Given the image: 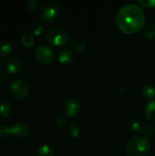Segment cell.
Segmentation results:
<instances>
[{
	"instance_id": "1",
	"label": "cell",
	"mask_w": 155,
	"mask_h": 156,
	"mask_svg": "<svg viewBox=\"0 0 155 156\" xmlns=\"http://www.w3.org/2000/svg\"><path fill=\"white\" fill-rule=\"evenodd\" d=\"M146 20L145 12L141 5L127 4L122 6L116 14L115 23L117 27L123 33L135 34L144 27Z\"/></svg>"
},
{
	"instance_id": "2",
	"label": "cell",
	"mask_w": 155,
	"mask_h": 156,
	"mask_svg": "<svg viewBox=\"0 0 155 156\" xmlns=\"http://www.w3.org/2000/svg\"><path fill=\"white\" fill-rule=\"evenodd\" d=\"M151 148V142L144 135L134 136L124 144V152L128 156H147Z\"/></svg>"
},
{
	"instance_id": "3",
	"label": "cell",
	"mask_w": 155,
	"mask_h": 156,
	"mask_svg": "<svg viewBox=\"0 0 155 156\" xmlns=\"http://www.w3.org/2000/svg\"><path fill=\"white\" fill-rule=\"evenodd\" d=\"M69 38V32L61 27H52L46 32L47 41L57 47H63L67 45Z\"/></svg>"
},
{
	"instance_id": "4",
	"label": "cell",
	"mask_w": 155,
	"mask_h": 156,
	"mask_svg": "<svg viewBox=\"0 0 155 156\" xmlns=\"http://www.w3.org/2000/svg\"><path fill=\"white\" fill-rule=\"evenodd\" d=\"M29 83L27 80L21 78L14 80L9 86V94L14 100L16 101L26 99L29 94Z\"/></svg>"
},
{
	"instance_id": "5",
	"label": "cell",
	"mask_w": 155,
	"mask_h": 156,
	"mask_svg": "<svg viewBox=\"0 0 155 156\" xmlns=\"http://www.w3.org/2000/svg\"><path fill=\"white\" fill-rule=\"evenodd\" d=\"M34 56L37 61L41 64H49L54 60L55 53L54 50L48 45L41 44L35 48Z\"/></svg>"
},
{
	"instance_id": "6",
	"label": "cell",
	"mask_w": 155,
	"mask_h": 156,
	"mask_svg": "<svg viewBox=\"0 0 155 156\" xmlns=\"http://www.w3.org/2000/svg\"><path fill=\"white\" fill-rule=\"evenodd\" d=\"M60 14V6L55 3V2H50L46 4L40 12V17L43 21L50 23L55 21Z\"/></svg>"
},
{
	"instance_id": "7",
	"label": "cell",
	"mask_w": 155,
	"mask_h": 156,
	"mask_svg": "<svg viewBox=\"0 0 155 156\" xmlns=\"http://www.w3.org/2000/svg\"><path fill=\"white\" fill-rule=\"evenodd\" d=\"M64 110L68 117L77 118L81 113V104L78 99L69 97L64 103Z\"/></svg>"
},
{
	"instance_id": "8",
	"label": "cell",
	"mask_w": 155,
	"mask_h": 156,
	"mask_svg": "<svg viewBox=\"0 0 155 156\" xmlns=\"http://www.w3.org/2000/svg\"><path fill=\"white\" fill-rule=\"evenodd\" d=\"M24 60L20 57H13L8 58L4 65V69L8 74H16L24 68Z\"/></svg>"
},
{
	"instance_id": "9",
	"label": "cell",
	"mask_w": 155,
	"mask_h": 156,
	"mask_svg": "<svg viewBox=\"0 0 155 156\" xmlns=\"http://www.w3.org/2000/svg\"><path fill=\"white\" fill-rule=\"evenodd\" d=\"M9 130L10 134H13L17 139H25L30 133V129L28 125L23 122H17L13 123Z\"/></svg>"
},
{
	"instance_id": "10",
	"label": "cell",
	"mask_w": 155,
	"mask_h": 156,
	"mask_svg": "<svg viewBox=\"0 0 155 156\" xmlns=\"http://www.w3.org/2000/svg\"><path fill=\"white\" fill-rule=\"evenodd\" d=\"M74 53L70 48H65L63 49H61L58 53V61L65 66H68L69 64H71L74 60Z\"/></svg>"
},
{
	"instance_id": "11",
	"label": "cell",
	"mask_w": 155,
	"mask_h": 156,
	"mask_svg": "<svg viewBox=\"0 0 155 156\" xmlns=\"http://www.w3.org/2000/svg\"><path fill=\"white\" fill-rule=\"evenodd\" d=\"M143 36L147 40H153L155 38V23L149 22L143 27Z\"/></svg>"
},
{
	"instance_id": "12",
	"label": "cell",
	"mask_w": 155,
	"mask_h": 156,
	"mask_svg": "<svg viewBox=\"0 0 155 156\" xmlns=\"http://www.w3.org/2000/svg\"><path fill=\"white\" fill-rule=\"evenodd\" d=\"M144 115L149 121L155 122V99L146 103L144 107Z\"/></svg>"
},
{
	"instance_id": "13",
	"label": "cell",
	"mask_w": 155,
	"mask_h": 156,
	"mask_svg": "<svg viewBox=\"0 0 155 156\" xmlns=\"http://www.w3.org/2000/svg\"><path fill=\"white\" fill-rule=\"evenodd\" d=\"M13 112V104L10 101L5 100L0 103V115L3 118H7Z\"/></svg>"
},
{
	"instance_id": "14",
	"label": "cell",
	"mask_w": 155,
	"mask_h": 156,
	"mask_svg": "<svg viewBox=\"0 0 155 156\" xmlns=\"http://www.w3.org/2000/svg\"><path fill=\"white\" fill-rule=\"evenodd\" d=\"M71 47L74 48L75 51L77 52H83L86 50V48H88V42L85 38L83 37H76L72 43H71Z\"/></svg>"
},
{
	"instance_id": "15",
	"label": "cell",
	"mask_w": 155,
	"mask_h": 156,
	"mask_svg": "<svg viewBox=\"0 0 155 156\" xmlns=\"http://www.w3.org/2000/svg\"><path fill=\"white\" fill-rule=\"evenodd\" d=\"M14 51V44L11 41L4 40L0 42V56L10 55Z\"/></svg>"
},
{
	"instance_id": "16",
	"label": "cell",
	"mask_w": 155,
	"mask_h": 156,
	"mask_svg": "<svg viewBox=\"0 0 155 156\" xmlns=\"http://www.w3.org/2000/svg\"><path fill=\"white\" fill-rule=\"evenodd\" d=\"M142 94L145 99L153 100L155 97V86L151 83L143 85L142 88Z\"/></svg>"
},
{
	"instance_id": "17",
	"label": "cell",
	"mask_w": 155,
	"mask_h": 156,
	"mask_svg": "<svg viewBox=\"0 0 155 156\" xmlns=\"http://www.w3.org/2000/svg\"><path fill=\"white\" fill-rule=\"evenodd\" d=\"M67 131H68L69 135L72 138H78L80 134V128L78 125V123L74 122H70L68 124Z\"/></svg>"
},
{
	"instance_id": "18",
	"label": "cell",
	"mask_w": 155,
	"mask_h": 156,
	"mask_svg": "<svg viewBox=\"0 0 155 156\" xmlns=\"http://www.w3.org/2000/svg\"><path fill=\"white\" fill-rule=\"evenodd\" d=\"M130 129L133 132V133H140V132H143V122L142 120L140 119H132L131 122H130Z\"/></svg>"
},
{
	"instance_id": "19",
	"label": "cell",
	"mask_w": 155,
	"mask_h": 156,
	"mask_svg": "<svg viewBox=\"0 0 155 156\" xmlns=\"http://www.w3.org/2000/svg\"><path fill=\"white\" fill-rule=\"evenodd\" d=\"M38 156H54V151L53 149L47 144H43L39 145L37 149Z\"/></svg>"
},
{
	"instance_id": "20",
	"label": "cell",
	"mask_w": 155,
	"mask_h": 156,
	"mask_svg": "<svg viewBox=\"0 0 155 156\" xmlns=\"http://www.w3.org/2000/svg\"><path fill=\"white\" fill-rule=\"evenodd\" d=\"M44 30V25L40 22H36L31 25L30 27V32L34 36H39Z\"/></svg>"
},
{
	"instance_id": "21",
	"label": "cell",
	"mask_w": 155,
	"mask_h": 156,
	"mask_svg": "<svg viewBox=\"0 0 155 156\" xmlns=\"http://www.w3.org/2000/svg\"><path fill=\"white\" fill-rule=\"evenodd\" d=\"M21 43L23 44V46H25L26 48H30V47L34 46V43H35L34 37L30 34H24L21 37Z\"/></svg>"
},
{
	"instance_id": "22",
	"label": "cell",
	"mask_w": 155,
	"mask_h": 156,
	"mask_svg": "<svg viewBox=\"0 0 155 156\" xmlns=\"http://www.w3.org/2000/svg\"><path fill=\"white\" fill-rule=\"evenodd\" d=\"M143 133L144 136L146 137H151V136H153L155 133V127L154 125L153 124H149V125H145L143 127V130L142 132Z\"/></svg>"
},
{
	"instance_id": "23",
	"label": "cell",
	"mask_w": 155,
	"mask_h": 156,
	"mask_svg": "<svg viewBox=\"0 0 155 156\" xmlns=\"http://www.w3.org/2000/svg\"><path fill=\"white\" fill-rule=\"evenodd\" d=\"M55 122H56V124H57L58 126L62 127V126H64V125L67 123V122H68V117H67V115H64V114H58L57 117H56Z\"/></svg>"
},
{
	"instance_id": "24",
	"label": "cell",
	"mask_w": 155,
	"mask_h": 156,
	"mask_svg": "<svg viewBox=\"0 0 155 156\" xmlns=\"http://www.w3.org/2000/svg\"><path fill=\"white\" fill-rule=\"evenodd\" d=\"M40 5H41V2L39 0H29L27 2V6L32 11L37 10L40 7Z\"/></svg>"
},
{
	"instance_id": "25",
	"label": "cell",
	"mask_w": 155,
	"mask_h": 156,
	"mask_svg": "<svg viewBox=\"0 0 155 156\" xmlns=\"http://www.w3.org/2000/svg\"><path fill=\"white\" fill-rule=\"evenodd\" d=\"M138 3L143 7H155V0H138Z\"/></svg>"
},
{
	"instance_id": "26",
	"label": "cell",
	"mask_w": 155,
	"mask_h": 156,
	"mask_svg": "<svg viewBox=\"0 0 155 156\" xmlns=\"http://www.w3.org/2000/svg\"><path fill=\"white\" fill-rule=\"evenodd\" d=\"M10 135V130L6 126H0V138H7Z\"/></svg>"
},
{
	"instance_id": "27",
	"label": "cell",
	"mask_w": 155,
	"mask_h": 156,
	"mask_svg": "<svg viewBox=\"0 0 155 156\" xmlns=\"http://www.w3.org/2000/svg\"><path fill=\"white\" fill-rule=\"evenodd\" d=\"M119 92H120V94L122 95V96L126 95V94H127V88H126L125 86H121V87L119 88Z\"/></svg>"
},
{
	"instance_id": "28",
	"label": "cell",
	"mask_w": 155,
	"mask_h": 156,
	"mask_svg": "<svg viewBox=\"0 0 155 156\" xmlns=\"http://www.w3.org/2000/svg\"><path fill=\"white\" fill-rule=\"evenodd\" d=\"M5 80V72L4 70L0 69V84H2Z\"/></svg>"
},
{
	"instance_id": "29",
	"label": "cell",
	"mask_w": 155,
	"mask_h": 156,
	"mask_svg": "<svg viewBox=\"0 0 155 156\" xmlns=\"http://www.w3.org/2000/svg\"><path fill=\"white\" fill-rule=\"evenodd\" d=\"M1 62H2V58H1V56H0V64H1Z\"/></svg>"
},
{
	"instance_id": "30",
	"label": "cell",
	"mask_w": 155,
	"mask_h": 156,
	"mask_svg": "<svg viewBox=\"0 0 155 156\" xmlns=\"http://www.w3.org/2000/svg\"><path fill=\"white\" fill-rule=\"evenodd\" d=\"M8 156H13V155H8Z\"/></svg>"
}]
</instances>
